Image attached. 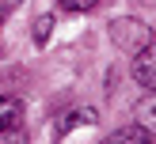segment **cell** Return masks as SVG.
I'll use <instances>...</instances> for the list:
<instances>
[{"label":"cell","instance_id":"obj_1","mask_svg":"<svg viewBox=\"0 0 156 144\" xmlns=\"http://www.w3.org/2000/svg\"><path fill=\"white\" fill-rule=\"evenodd\" d=\"M8 140H27L23 133V102L12 95H0V144Z\"/></svg>","mask_w":156,"mask_h":144},{"label":"cell","instance_id":"obj_2","mask_svg":"<svg viewBox=\"0 0 156 144\" xmlns=\"http://www.w3.org/2000/svg\"><path fill=\"white\" fill-rule=\"evenodd\" d=\"M133 80L145 91L156 87V45H152V38L145 45H137V53H133Z\"/></svg>","mask_w":156,"mask_h":144},{"label":"cell","instance_id":"obj_3","mask_svg":"<svg viewBox=\"0 0 156 144\" xmlns=\"http://www.w3.org/2000/svg\"><path fill=\"white\" fill-rule=\"evenodd\" d=\"M80 121H84V125H95V110H91V106H84V110H73V114H65V121L57 125V136H65L69 129H73V125H80Z\"/></svg>","mask_w":156,"mask_h":144},{"label":"cell","instance_id":"obj_4","mask_svg":"<svg viewBox=\"0 0 156 144\" xmlns=\"http://www.w3.org/2000/svg\"><path fill=\"white\" fill-rule=\"evenodd\" d=\"M53 27H57L53 15H38V19H34V42L46 45V42H50V34H53Z\"/></svg>","mask_w":156,"mask_h":144},{"label":"cell","instance_id":"obj_5","mask_svg":"<svg viewBox=\"0 0 156 144\" xmlns=\"http://www.w3.org/2000/svg\"><path fill=\"white\" fill-rule=\"evenodd\" d=\"M114 140H137V144H149V140H152V133H149V129L129 125V129H118V133H114Z\"/></svg>","mask_w":156,"mask_h":144},{"label":"cell","instance_id":"obj_6","mask_svg":"<svg viewBox=\"0 0 156 144\" xmlns=\"http://www.w3.org/2000/svg\"><path fill=\"white\" fill-rule=\"evenodd\" d=\"M95 4H99V0H61V8H65V12H91Z\"/></svg>","mask_w":156,"mask_h":144},{"label":"cell","instance_id":"obj_7","mask_svg":"<svg viewBox=\"0 0 156 144\" xmlns=\"http://www.w3.org/2000/svg\"><path fill=\"white\" fill-rule=\"evenodd\" d=\"M23 4V0H4V8H19Z\"/></svg>","mask_w":156,"mask_h":144},{"label":"cell","instance_id":"obj_8","mask_svg":"<svg viewBox=\"0 0 156 144\" xmlns=\"http://www.w3.org/2000/svg\"><path fill=\"white\" fill-rule=\"evenodd\" d=\"M0 27H4V12H0Z\"/></svg>","mask_w":156,"mask_h":144}]
</instances>
